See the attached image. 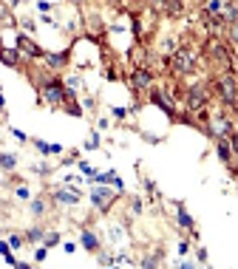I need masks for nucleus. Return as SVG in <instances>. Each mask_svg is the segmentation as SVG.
<instances>
[{"label": "nucleus", "mask_w": 238, "mask_h": 269, "mask_svg": "<svg viewBox=\"0 0 238 269\" xmlns=\"http://www.w3.org/2000/svg\"><path fill=\"white\" fill-rule=\"evenodd\" d=\"M114 117L116 119H125V117H128V110H125V108H114Z\"/></svg>", "instance_id": "obj_32"}, {"label": "nucleus", "mask_w": 238, "mask_h": 269, "mask_svg": "<svg viewBox=\"0 0 238 269\" xmlns=\"http://www.w3.org/2000/svg\"><path fill=\"white\" fill-rule=\"evenodd\" d=\"M179 224H182L184 230H193V218H190V213L184 207H179Z\"/></svg>", "instance_id": "obj_20"}, {"label": "nucleus", "mask_w": 238, "mask_h": 269, "mask_svg": "<svg viewBox=\"0 0 238 269\" xmlns=\"http://www.w3.org/2000/svg\"><path fill=\"white\" fill-rule=\"evenodd\" d=\"M54 244H60V233H49L46 235V246H54Z\"/></svg>", "instance_id": "obj_24"}, {"label": "nucleus", "mask_w": 238, "mask_h": 269, "mask_svg": "<svg viewBox=\"0 0 238 269\" xmlns=\"http://www.w3.org/2000/svg\"><path fill=\"white\" fill-rule=\"evenodd\" d=\"M79 170L85 173V176H91V178H94V170H91V167H88V165H85V162H82V165H79Z\"/></svg>", "instance_id": "obj_33"}, {"label": "nucleus", "mask_w": 238, "mask_h": 269, "mask_svg": "<svg viewBox=\"0 0 238 269\" xmlns=\"http://www.w3.org/2000/svg\"><path fill=\"white\" fill-rule=\"evenodd\" d=\"M46 255H49V246H40V250L34 252V258H37V261H46Z\"/></svg>", "instance_id": "obj_28"}, {"label": "nucleus", "mask_w": 238, "mask_h": 269, "mask_svg": "<svg viewBox=\"0 0 238 269\" xmlns=\"http://www.w3.org/2000/svg\"><path fill=\"white\" fill-rule=\"evenodd\" d=\"M150 3H153V6H162V0H150Z\"/></svg>", "instance_id": "obj_36"}, {"label": "nucleus", "mask_w": 238, "mask_h": 269, "mask_svg": "<svg viewBox=\"0 0 238 269\" xmlns=\"http://www.w3.org/2000/svg\"><path fill=\"white\" fill-rule=\"evenodd\" d=\"M221 17H224V23H235V20H238V6L227 3V6H224V12H221Z\"/></svg>", "instance_id": "obj_17"}, {"label": "nucleus", "mask_w": 238, "mask_h": 269, "mask_svg": "<svg viewBox=\"0 0 238 269\" xmlns=\"http://www.w3.org/2000/svg\"><path fill=\"white\" fill-rule=\"evenodd\" d=\"M210 57H213L215 62H221V68H227V71H232V62H230V51H227V46L221 43V40H210Z\"/></svg>", "instance_id": "obj_6"}, {"label": "nucleus", "mask_w": 238, "mask_h": 269, "mask_svg": "<svg viewBox=\"0 0 238 269\" xmlns=\"http://www.w3.org/2000/svg\"><path fill=\"white\" fill-rule=\"evenodd\" d=\"M170 65H173L176 74H190L196 68V54L190 49H176L173 57H170Z\"/></svg>", "instance_id": "obj_3"}, {"label": "nucleus", "mask_w": 238, "mask_h": 269, "mask_svg": "<svg viewBox=\"0 0 238 269\" xmlns=\"http://www.w3.org/2000/svg\"><path fill=\"white\" fill-rule=\"evenodd\" d=\"M230 139V147H232V156H238V133H230L227 136Z\"/></svg>", "instance_id": "obj_25"}, {"label": "nucleus", "mask_w": 238, "mask_h": 269, "mask_svg": "<svg viewBox=\"0 0 238 269\" xmlns=\"http://www.w3.org/2000/svg\"><path fill=\"white\" fill-rule=\"evenodd\" d=\"M207 130L215 136V139H224V136L232 133V125H230V117H224V114H213L210 117V125Z\"/></svg>", "instance_id": "obj_4"}, {"label": "nucleus", "mask_w": 238, "mask_h": 269, "mask_svg": "<svg viewBox=\"0 0 238 269\" xmlns=\"http://www.w3.org/2000/svg\"><path fill=\"white\" fill-rule=\"evenodd\" d=\"M82 246H85V250H97V246H99V241H97V235H94V233H88V230H82Z\"/></svg>", "instance_id": "obj_16"}, {"label": "nucleus", "mask_w": 238, "mask_h": 269, "mask_svg": "<svg viewBox=\"0 0 238 269\" xmlns=\"http://www.w3.org/2000/svg\"><path fill=\"white\" fill-rule=\"evenodd\" d=\"M37 9H40V12H49V9H51V3H49V0H40V3H37Z\"/></svg>", "instance_id": "obj_31"}, {"label": "nucleus", "mask_w": 238, "mask_h": 269, "mask_svg": "<svg viewBox=\"0 0 238 269\" xmlns=\"http://www.w3.org/2000/svg\"><path fill=\"white\" fill-rule=\"evenodd\" d=\"M26 238H29V241H43V238H46V233L40 230V227H31L29 233H26Z\"/></svg>", "instance_id": "obj_21"}, {"label": "nucleus", "mask_w": 238, "mask_h": 269, "mask_svg": "<svg viewBox=\"0 0 238 269\" xmlns=\"http://www.w3.org/2000/svg\"><path fill=\"white\" fill-rule=\"evenodd\" d=\"M14 165H17V156H14V153H3V156H0V167H3V170H14Z\"/></svg>", "instance_id": "obj_18"}, {"label": "nucleus", "mask_w": 238, "mask_h": 269, "mask_svg": "<svg viewBox=\"0 0 238 269\" xmlns=\"http://www.w3.org/2000/svg\"><path fill=\"white\" fill-rule=\"evenodd\" d=\"M199 263H207V250H199Z\"/></svg>", "instance_id": "obj_35"}, {"label": "nucleus", "mask_w": 238, "mask_h": 269, "mask_svg": "<svg viewBox=\"0 0 238 269\" xmlns=\"http://www.w3.org/2000/svg\"><path fill=\"white\" fill-rule=\"evenodd\" d=\"M162 6H165V12L170 14V17H182L184 14V3L182 0H162Z\"/></svg>", "instance_id": "obj_13"}, {"label": "nucleus", "mask_w": 238, "mask_h": 269, "mask_svg": "<svg viewBox=\"0 0 238 269\" xmlns=\"http://www.w3.org/2000/svg\"><path fill=\"white\" fill-rule=\"evenodd\" d=\"M215 91H219V99L224 105H235L238 102V82H235V77L232 74H224V77H219L215 80Z\"/></svg>", "instance_id": "obj_1"}, {"label": "nucleus", "mask_w": 238, "mask_h": 269, "mask_svg": "<svg viewBox=\"0 0 238 269\" xmlns=\"http://www.w3.org/2000/svg\"><path fill=\"white\" fill-rule=\"evenodd\" d=\"M215 150H219V159L221 162H227V165L232 162V147H230V142H227V136H224V139H215Z\"/></svg>", "instance_id": "obj_12"}, {"label": "nucleus", "mask_w": 238, "mask_h": 269, "mask_svg": "<svg viewBox=\"0 0 238 269\" xmlns=\"http://www.w3.org/2000/svg\"><path fill=\"white\" fill-rule=\"evenodd\" d=\"M54 201H60V204H79V193L77 190H57Z\"/></svg>", "instance_id": "obj_11"}, {"label": "nucleus", "mask_w": 238, "mask_h": 269, "mask_svg": "<svg viewBox=\"0 0 238 269\" xmlns=\"http://www.w3.org/2000/svg\"><path fill=\"white\" fill-rule=\"evenodd\" d=\"M221 12H224V0H207V14L221 17Z\"/></svg>", "instance_id": "obj_19"}, {"label": "nucleus", "mask_w": 238, "mask_h": 269, "mask_svg": "<svg viewBox=\"0 0 238 269\" xmlns=\"http://www.w3.org/2000/svg\"><path fill=\"white\" fill-rule=\"evenodd\" d=\"M207 88L204 85H196L187 91V108L193 110V114H199V110H204V105H207Z\"/></svg>", "instance_id": "obj_5"}, {"label": "nucleus", "mask_w": 238, "mask_h": 269, "mask_svg": "<svg viewBox=\"0 0 238 269\" xmlns=\"http://www.w3.org/2000/svg\"><path fill=\"white\" fill-rule=\"evenodd\" d=\"M131 85H134L136 91H147V88L153 85V74L147 71L145 65L134 68V74H131Z\"/></svg>", "instance_id": "obj_7"}, {"label": "nucleus", "mask_w": 238, "mask_h": 269, "mask_svg": "<svg viewBox=\"0 0 238 269\" xmlns=\"http://www.w3.org/2000/svg\"><path fill=\"white\" fill-rule=\"evenodd\" d=\"M46 62L51 68H62L68 62V51H60V54H46Z\"/></svg>", "instance_id": "obj_15"}, {"label": "nucleus", "mask_w": 238, "mask_h": 269, "mask_svg": "<svg viewBox=\"0 0 238 269\" xmlns=\"http://www.w3.org/2000/svg\"><path fill=\"white\" fill-rule=\"evenodd\" d=\"M150 102L159 105V108L167 114V117H176V102H173V97H167L165 91H153V94H150Z\"/></svg>", "instance_id": "obj_9"}, {"label": "nucleus", "mask_w": 238, "mask_h": 269, "mask_svg": "<svg viewBox=\"0 0 238 269\" xmlns=\"http://www.w3.org/2000/svg\"><path fill=\"white\" fill-rule=\"evenodd\" d=\"M91 201L97 210H108V204L114 201V193H111L108 187H94L91 190Z\"/></svg>", "instance_id": "obj_10"}, {"label": "nucleus", "mask_w": 238, "mask_h": 269, "mask_svg": "<svg viewBox=\"0 0 238 269\" xmlns=\"http://www.w3.org/2000/svg\"><path fill=\"white\" fill-rule=\"evenodd\" d=\"M20 244H23V238H20V235H12V238H9V246H12V250H17Z\"/></svg>", "instance_id": "obj_29"}, {"label": "nucleus", "mask_w": 238, "mask_h": 269, "mask_svg": "<svg viewBox=\"0 0 238 269\" xmlns=\"http://www.w3.org/2000/svg\"><path fill=\"white\" fill-rule=\"evenodd\" d=\"M20 60V51L17 49H0V62H6V65H17Z\"/></svg>", "instance_id": "obj_14"}, {"label": "nucleus", "mask_w": 238, "mask_h": 269, "mask_svg": "<svg viewBox=\"0 0 238 269\" xmlns=\"http://www.w3.org/2000/svg\"><path fill=\"white\" fill-rule=\"evenodd\" d=\"M43 99L49 105H62L68 99V91L66 85H62L60 80H54V77H49V80L43 82Z\"/></svg>", "instance_id": "obj_2"}, {"label": "nucleus", "mask_w": 238, "mask_h": 269, "mask_svg": "<svg viewBox=\"0 0 238 269\" xmlns=\"http://www.w3.org/2000/svg\"><path fill=\"white\" fill-rule=\"evenodd\" d=\"M77 3H82V0H77Z\"/></svg>", "instance_id": "obj_37"}, {"label": "nucleus", "mask_w": 238, "mask_h": 269, "mask_svg": "<svg viewBox=\"0 0 238 269\" xmlns=\"http://www.w3.org/2000/svg\"><path fill=\"white\" fill-rule=\"evenodd\" d=\"M187 250H190V244H187V241H182V244H179V252H182V255H187Z\"/></svg>", "instance_id": "obj_34"}, {"label": "nucleus", "mask_w": 238, "mask_h": 269, "mask_svg": "<svg viewBox=\"0 0 238 269\" xmlns=\"http://www.w3.org/2000/svg\"><path fill=\"white\" fill-rule=\"evenodd\" d=\"M31 213H34V215H43L46 213V204L40 201V198H37V201H31Z\"/></svg>", "instance_id": "obj_23"}, {"label": "nucleus", "mask_w": 238, "mask_h": 269, "mask_svg": "<svg viewBox=\"0 0 238 269\" xmlns=\"http://www.w3.org/2000/svg\"><path fill=\"white\" fill-rule=\"evenodd\" d=\"M17 51H23L26 57H31V60H37V57H46V51L40 49V46L34 43V40H29L26 34L17 37Z\"/></svg>", "instance_id": "obj_8"}, {"label": "nucleus", "mask_w": 238, "mask_h": 269, "mask_svg": "<svg viewBox=\"0 0 238 269\" xmlns=\"http://www.w3.org/2000/svg\"><path fill=\"white\" fill-rule=\"evenodd\" d=\"M34 145H37V150H43V153H51V145H46V142H40V139H37Z\"/></svg>", "instance_id": "obj_30"}, {"label": "nucleus", "mask_w": 238, "mask_h": 269, "mask_svg": "<svg viewBox=\"0 0 238 269\" xmlns=\"http://www.w3.org/2000/svg\"><path fill=\"white\" fill-rule=\"evenodd\" d=\"M85 147H88V150H94V147H99V136H97V133H94V136H91V139H88V142H85Z\"/></svg>", "instance_id": "obj_27"}, {"label": "nucleus", "mask_w": 238, "mask_h": 269, "mask_svg": "<svg viewBox=\"0 0 238 269\" xmlns=\"http://www.w3.org/2000/svg\"><path fill=\"white\" fill-rule=\"evenodd\" d=\"M111 184H114V187H116V193H122V178L116 176V173H114V176H111Z\"/></svg>", "instance_id": "obj_26"}, {"label": "nucleus", "mask_w": 238, "mask_h": 269, "mask_svg": "<svg viewBox=\"0 0 238 269\" xmlns=\"http://www.w3.org/2000/svg\"><path fill=\"white\" fill-rule=\"evenodd\" d=\"M162 261H165V258H162V252H156V255L145 258V261H142V266H159Z\"/></svg>", "instance_id": "obj_22"}]
</instances>
